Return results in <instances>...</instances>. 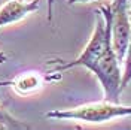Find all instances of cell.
Listing matches in <instances>:
<instances>
[{
  "label": "cell",
  "mask_w": 131,
  "mask_h": 130,
  "mask_svg": "<svg viewBox=\"0 0 131 130\" xmlns=\"http://www.w3.org/2000/svg\"><path fill=\"white\" fill-rule=\"evenodd\" d=\"M131 115V106L119 105L115 102L86 103L70 109H52L45 114L46 118L54 120H76L83 123H107L113 118Z\"/></svg>",
  "instance_id": "obj_1"
},
{
  "label": "cell",
  "mask_w": 131,
  "mask_h": 130,
  "mask_svg": "<svg viewBox=\"0 0 131 130\" xmlns=\"http://www.w3.org/2000/svg\"><path fill=\"white\" fill-rule=\"evenodd\" d=\"M112 47L116 55L119 58V61L122 63L128 41H130L131 34V21H130V14H128V6H112Z\"/></svg>",
  "instance_id": "obj_2"
},
{
  "label": "cell",
  "mask_w": 131,
  "mask_h": 130,
  "mask_svg": "<svg viewBox=\"0 0 131 130\" xmlns=\"http://www.w3.org/2000/svg\"><path fill=\"white\" fill-rule=\"evenodd\" d=\"M39 9V0L23 2V0H9L0 9V27L21 21L23 18Z\"/></svg>",
  "instance_id": "obj_3"
},
{
  "label": "cell",
  "mask_w": 131,
  "mask_h": 130,
  "mask_svg": "<svg viewBox=\"0 0 131 130\" xmlns=\"http://www.w3.org/2000/svg\"><path fill=\"white\" fill-rule=\"evenodd\" d=\"M0 129H28V126L0 108Z\"/></svg>",
  "instance_id": "obj_4"
},
{
  "label": "cell",
  "mask_w": 131,
  "mask_h": 130,
  "mask_svg": "<svg viewBox=\"0 0 131 130\" xmlns=\"http://www.w3.org/2000/svg\"><path fill=\"white\" fill-rule=\"evenodd\" d=\"M122 63H124V72H122V79H121V90H124L131 82V34Z\"/></svg>",
  "instance_id": "obj_5"
},
{
  "label": "cell",
  "mask_w": 131,
  "mask_h": 130,
  "mask_svg": "<svg viewBox=\"0 0 131 130\" xmlns=\"http://www.w3.org/2000/svg\"><path fill=\"white\" fill-rule=\"evenodd\" d=\"M128 2L130 0H113L112 6H128Z\"/></svg>",
  "instance_id": "obj_6"
},
{
  "label": "cell",
  "mask_w": 131,
  "mask_h": 130,
  "mask_svg": "<svg viewBox=\"0 0 131 130\" xmlns=\"http://www.w3.org/2000/svg\"><path fill=\"white\" fill-rule=\"evenodd\" d=\"M86 2H94V0H67L69 5H76V3H86Z\"/></svg>",
  "instance_id": "obj_7"
},
{
  "label": "cell",
  "mask_w": 131,
  "mask_h": 130,
  "mask_svg": "<svg viewBox=\"0 0 131 130\" xmlns=\"http://www.w3.org/2000/svg\"><path fill=\"white\" fill-rule=\"evenodd\" d=\"M8 61V55L3 52V51H0V64H3V63H6Z\"/></svg>",
  "instance_id": "obj_8"
}]
</instances>
